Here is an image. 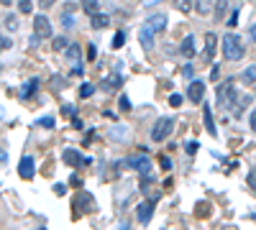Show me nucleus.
<instances>
[{
    "mask_svg": "<svg viewBox=\"0 0 256 230\" xmlns=\"http://www.w3.org/2000/svg\"><path fill=\"white\" fill-rule=\"evenodd\" d=\"M205 210H208V205H205V202H200V205H198V215H200V218H205V215H208Z\"/></svg>",
    "mask_w": 256,
    "mask_h": 230,
    "instance_id": "obj_39",
    "label": "nucleus"
},
{
    "mask_svg": "<svg viewBox=\"0 0 256 230\" xmlns=\"http://www.w3.org/2000/svg\"><path fill=\"white\" fill-rule=\"evenodd\" d=\"M184 149H187V154H198V149H200V146H198V141H195V143H187Z\"/></svg>",
    "mask_w": 256,
    "mask_h": 230,
    "instance_id": "obj_34",
    "label": "nucleus"
},
{
    "mask_svg": "<svg viewBox=\"0 0 256 230\" xmlns=\"http://www.w3.org/2000/svg\"><path fill=\"white\" fill-rule=\"evenodd\" d=\"M236 20H238V10H233V15H230V20H228V26H236Z\"/></svg>",
    "mask_w": 256,
    "mask_h": 230,
    "instance_id": "obj_40",
    "label": "nucleus"
},
{
    "mask_svg": "<svg viewBox=\"0 0 256 230\" xmlns=\"http://www.w3.org/2000/svg\"><path fill=\"white\" fill-rule=\"evenodd\" d=\"M128 164H131L136 172H141V174H148V172H152V159H148L146 154L131 156V159H128Z\"/></svg>",
    "mask_w": 256,
    "mask_h": 230,
    "instance_id": "obj_8",
    "label": "nucleus"
},
{
    "mask_svg": "<svg viewBox=\"0 0 256 230\" xmlns=\"http://www.w3.org/2000/svg\"><path fill=\"white\" fill-rule=\"evenodd\" d=\"M18 10L20 13H31V0H18Z\"/></svg>",
    "mask_w": 256,
    "mask_h": 230,
    "instance_id": "obj_25",
    "label": "nucleus"
},
{
    "mask_svg": "<svg viewBox=\"0 0 256 230\" xmlns=\"http://www.w3.org/2000/svg\"><path fill=\"white\" fill-rule=\"evenodd\" d=\"M0 3H3V5H10V3H13V0H0Z\"/></svg>",
    "mask_w": 256,
    "mask_h": 230,
    "instance_id": "obj_45",
    "label": "nucleus"
},
{
    "mask_svg": "<svg viewBox=\"0 0 256 230\" xmlns=\"http://www.w3.org/2000/svg\"><path fill=\"white\" fill-rule=\"evenodd\" d=\"M251 38H254V41H256V23H254V26H251Z\"/></svg>",
    "mask_w": 256,
    "mask_h": 230,
    "instance_id": "obj_44",
    "label": "nucleus"
},
{
    "mask_svg": "<svg viewBox=\"0 0 256 230\" xmlns=\"http://www.w3.org/2000/svg\"><path fill=\"white\" fill-rule=\"evenodd\" d=\"M202 115H205V128H208V133L216 136V120H212V110H210V108H205V110H202Z\"/></svg>",
    "mask_w": 256,
    "mask_h": 230,
    "instance_id": "obj_19",
    "label": "nucleus"
},
{
    "mask_svg": "<svg viewBox=\"0 0 256 230\" xmlns=\"http://www.w3.org/2000/svg\"><path fill=\"white\" fill-rule=\"evenodd\" d=\"M18 174H20V179H34V174H36V164H34V159L31 156H24L20 159V164H18Z\"/></svg>",
    "mask_w": 256,
    "mask_h": 230,
    "instance_id": "obj_6",
    "label": "nucleus"
},
{
    "mask_svg": "<svg viewBox=\"0 0 256 230\" xmlns=\"http://www.w3.org/2000/svg\"><path fill=\"white\" fill-rule=\"evenodd\" d=\"M180 54L182 56H195V36H187L184 41H182V46H180Z\"/></svg>",
    "mask_w": 256,
    "mask_h": 230,
    "instance_id": "obj_15",
    "label": "nucleus"
},
{
    "mask_svg": "<svg viewBox=\"0 0 256 230\" xmlns=\"http://www.w3.org/2000/svg\"><path fill=\"white\" fill-rule=\"evenodd\" d=\"M82 10L88 13V15L98 13V0H82Z\"/></svg>",
    "mask_w": 256,
    "mask_h": 230,
    "instance_id": "obj_21",
    "label": "nucleus"
},
{
    "mask_svg": "<svg viewBox=\"0 0 256 230\" xmlns=\"http://www.w3.org/2000/svg\"><path fill=\"white\" fill-rule=\"evenodd\" d=\"M38 125H44V128H54V118H41Z\"/></svg>",
    "mask_w": 256,
    "mask_h": 230,
    "instance_id": "obj_31",
    "label": "nucleus"
},
{
    "mask_svg": "<svg viewBox=\"0 0 256 230\" xmlns=\"http://www.w3.org/2000/svg\"><path fill=\"white\" fill-rule=\"evenodd\" d=\"M216 44H218L216 33H205V51H202V61H205V64H210L212 56H216Z\"/></svg>",
    "mask_w": 256,
    "mask_h": 230,
    "instance_id": "obj_9",
    "label": "nucleus"
},
{
    "mask_svg": "<svg viewBox=\"0 0 256 230\" xmlns=\"http://www.w3.org/2000/svg\"><path fill=\"white\" fill-rule=\"evenodd\" d=\"M152 213H154V205H152V202H141V205L136 207V218H138L141 225H146L148 220H152Z\"/></svg>",
    "mask_w": 256,
    "mask_h": 230,
    "instance_id": "obj_12",
    "label": "nucleus"
},
{
    "mask_svg": "<svg viewBox=\"0 0 256 230\" xmlns=\"http://www.w3.org/2000/svg\"><path fill=\"white\" fill-rule=\"evenodd\" d=\"M118 105H120V110H131V102H128V97H126V95H120Z\"/></svg>",
    "mask_w": 256,
    "mask_h": 230,
    "instance_id": "obj_30",
    "label": "nucleus"
},
{
    "mask_svg": "<svg viewBox=\"0 0 256 230\" xmlns=\"http://www.w3.org/2000/svg\"><path fill=\"white\" fill-rule=\"evenodd\" d=\"M34 41H41V38H52V23L46 15H36L34 18Z\"/></svg>",
    "mask_w": 256,
    "mask_h": 230,
    "instance_id": "obj_4",
    "label": "nucleus"
},
{
    "mask_svg": "<svg viewBox=\"0 0 256 230\" xmlns=\"http://www.w3.org/2000/svg\"><path fill=\"white\" fill-rule=\"evenodd\" d=\"M92 92H95V87H92V85H82V87H80V97H90Z\"/></svg>",
    "mask_w": 256,
    "mask_h": 230,
    "instance_id": "obj_26",
    "label": "nucleus"
},
{
    "mask_svg": "<svg viewBox=\"0 0 256 230\" xmlns=\"http://www.w3.org/2000/svg\"><path fill=\"white\" fill-rule=\"evenodd\" d=\"M192 8H195L200 15H208L212 8H216V0H192Z\"/></svg>",
    "mask_w": 256,
    "mask_h": 230,
    "instance_id": "obj_14",
    "label": "nucleus"
},
{
    "mask_svg": "<svg viewBox=\"0 0 256 230\" xmlns=\"http://www.w3.org/2000/svg\"><path fill=\"white\" fill-rule=\"evenodd\" d=\"M187 97H190L192 102H202V97H205V85H202L200 79H195V82L187 87Z\"/></svg>",
    "mask_w": 256,
    "mask_h": 230,
    "instance_id": "obj_11",
    "label": "nucleus"
},
{
    "mask_svg": "<svg viewBox=\"0 0 256 230\" xmlns=\"http://www.w3.org/2000/svg\"><path fill=\"white\" fill-rule=\"evenodd\" d=\"M169 105L180 108V105H182V95H169Z\"/></svg>",
    "mask_w": 256,
    "mask_h": 230,
    "instance_id": "obj_27",
    "label": "nucleus"
},
{
    "mask_svg": "<svg viewBox=\"0 0 256 230\" xmlns=\"http://www.w3.org/2000/svg\"><path fill=\"white\" fill-rule=\"evenodd\" d=\"M248 187L256 192V172H251V174H248Z\"/></svg>",
    "mask_w": 256,
    "mask_h": 230,
    "instance_id": "obj_37",
    "label": "nucleus"
},
{
    "mask_svg": "<svg viewBox=\"0 0 256 230\" xmlns=\"http://www.w3.org/2000/svg\"><path fill=\"white\" fill-rule=\"evenodd\" d=\"M251 128H254V131H256V110H254V113H251Z\"/></svg>",
    "mask_w": 256,
    "mask_h": 230,
    "instance_id": "obj_43",
    "label": "nucleus"
},
{
    "mask_svg": "<svg viewBox=\"0 0 256 230\" xmlns=\"http://www.w3.org/2000/svg\"><path fill=\"white\" fill-rule=\"evenodd\" d=\"M159 3H162V0H141L144 8H152V5H159Z\"/></svg>",
    "mask_w": 256,
    "mask_h": 230,
    "instance_id": "obj_38",
    "label": "nucleus"
},
{
    "mask_svg": "<svg viewBox=\"0 0 256 230\" xmlns=\"http://www.w3.org/2000/svg\"><path fill=\"white\" fill-rule=\"evenodd\" d=\"M64 161H67L70 166H88V164H90V159L80 156V154H77V151H72V149L64 151Z\"/></svg>",
    "mask_w": 256,
    "mask_h": 230,
    "instance_id": "obj_13",
    "label": "nucleus"
},
{
    "mask_svg": "<svg viewBox=\"0 0 256 230\" xmlns=\"http://www.w3.org/2000/svg\"><path fill=\"white\" fill-rule=\"evenodd\" d=\"M92 207H95V202H92V197L88 192H77V197H74V213H84V210H92Z\"/></svg>",
    "mask_w": 256,
    "mask_h": 230,
    "instance_id": "obj_10",
    "label": "nucleus"
},
{
    "mask_svg": "<svg viewBox=\"0 0 256 230\" xmlns=\"http://www.w3.org/2000/svg\"><path fill=\"white\" fill-rule=\"evenodd\" d=\"M138 41H141V46H144V49H154V36H152V31H148L146 26L141 28V33H138Z\"/></svg>",
    "mask_w": 256,
    "mask_h": 230,
    "instance_id": "obj_16",
    "label": "nucleus"
},
{
    "mask_svg": "<svg viewBox=\"0 0 256 230\" xmlns=\"http://www.w3.org/2000/svg\"><path fill=\"white\" fill-rule=\"evenodd\" d=\"M72 8H74V5L70 3V5H67V10H64V15H62V23L67 26V28H70V26H74V15H72Z\"/></svg>",
    "mask_w": 256,
    "mask_h": 230,
    "instance_id": "obj_20",
    "label": "nucleus"
},
{
    "mask_svg": "<svg viewBox=\"0 0 256 230\" xmlns=\"http://www.w3.org/2000/svg\"><path fill=\"white\" fill-rule=\"evenodd\" d=\"M6 26H8L10 31H13V28H18V20H16L13 15H8V18H6Z\"/></svg>",
    "mask_w": 256,
    "mask_h": 230,
    "instance_id": "obj_32",
    "label": "nucleus"
},
{
    "mask_svg": "<svg viewBox=\"0 0 256 230\" xmlns=\"http://www.w3.org/2000/svg\"><path fill=\"white\" fill-rule=\"evenodd\" d=\"M182 74H184L187 79H192V77H195V69H192V67H182Z\"/></svg>",
    "mask_w": 256,
    "mask_h": 230,
    "instance_id": "obj_36",
    "label": "nucleus"
},
{
    "mask_svg": "<svg viewBox=\"0 0 256 230\" xmlns=\"http://www.w3.org/2000/svg\"><path fill=\"white\" fill-rule=\"evenodd\" d=\"M146 28L152 31V33H159L166 28V15L164 13H154V15H148L146 18Z\"/></svg>",
    "mask_w": 256,
    "mask_h": 230,
    "instance_id": "obj_7",
    "label": "nucleus"
},
{
    "mask_svg": "<svg viewBox=\"0 0 256 230\" xmlns=\"http://www.w3.org/2000/svg\"><path fill=\"white\" fill-rule=\"evenodd\" d=\"M236 82L233 79H226L223 85L218 87V105H223V108H230L233 105V100H236Z\"/></svg>",
    "mask_w": 256,
    "mask_h": 230,
    "instance_id": "obj_2",
    "label": "nucleus"
},
{
    "mask_svg": "<svg viewBox=\"0 0 256 230\" xmlns=\"http://www.w3.org/2000/svg\"><path fill=\"white\" fill-rule=\"evenodd\" d=\"M56 3V0H41V8H52Z\"/></svg>",
    "mask_w": 256,
    "mask_h": 230,
    "instance_id": "obj_41",
    "label": "nucleus"
},
{
    "mask_svg": "<svg viewBox=\"0 0 256 230\" xmlns=\"http://www.w3.org/2000/svg\"><path fill=\"white\" fill-rule=\"evenodd\" d=\"M123 41H126V33H123V31H118V33H116V38H113V49H120V46H123Z\"/></svg>",
    "mask_w": 256,
    "mask_h": 230,
    "instance_id": "obj_24",
    "label": "nucleus"
},
{
    "mask_svg": "<svg viewBox=\"0 0 256 230\" xmlns=\"http://www.w3.org/2000/svg\"><path fill=\"white\" fill-rule=\"evenodd\" d=\"M174 8L180 13H190L192 10V0H174Z\"/></svg>",
    "mask_w": 256,
    "mask_h": 230,
    "instance_id": "obj_22",
    "label": "nucleus"
},
{
    "mask_svg": "<svg viewBox=\"0 0 256 230\" xmlns=\"http://www.w3.org/2000/svg\"><path fill=\"white\" fill-rule=\"evenodd\" d=\"M52 46H54V51H62L64 46H67V41H64V38H54V41H52Z\"/></svg>",
    "mask_w": 256,
    "mask_h": 230,
    "instance_id": "obj_28",
    "label": "nucleus"
},
{
    "mask_svg": "<svg viewBox=\"0 0 256 230\" xmlns=\"http://www.w3.org/2000/svg\"><path fill=\"white\" fill-rule=\"evenodd\" d=\"M3 49H8V38L0 36V51H3Z\"/></svg>",
    "mask_w": 256,
    "mask_h": 230,
    "instance_id": "obj_42",
    "label": "nucleus"
},
{
    "mask_svg": "<svg viewBox=\"0 0 256 230\" xmlns=\"http://www.w3.org/2000/svg\"><path fill=\"white\" fill-rule=\"evenodd\" d=\"M67 61H70V67H72V74H82L84 69H82V59H80V46L77 44H72V46H67Z\"/></svg>",
    "mask_w": 256,
    "mask_h": 230,
    "instance_id": "obj_5",
    "label": "nucleus"
},
{
    "mask_svg": "<svg viewBox=\"0 0 256 230\" xmlns=\"http://www.w3.org/2000/svg\"><path fill=\"white\" fill-rule=\"evenodd\" d=\"M218 77H220V67L216 64V67H212V69H210V79H212V82H216Z\"/></svg>",
    "mask_w": 256,
    "mask_h": 230,
    "instance_id": "obj_33",
    "label": "nucleus"
},
{
    "mask_svg": "<svg viewBox=\"0 0 256 230\" xmlns=\"http://www.w3.org/2000/svg\"><path fill=\"white\" fill-rule=\"evenodd\" d=\"M244 54H246L244 41H241L236 33H226V36H223V56H226L228 61H238V59H244Z\"/></svg>",
    "mask_w": 256,
    "mask_h": 230,
    "instance_id": "obj_1",
    "label": "nucleus"
},
{
    "mask_svg": "<svg viewBox=\"0 0 256 230\" xmlns=\"http://www.w3.org/2000/svg\"><path fill=\"white\" fill-rule=\"evenodd\" d=\"M54 192H56L59 197H64V195H67V187H64V184H56V187H54Z\"/></svg>",
    "mask_w": 256,
    "mask_h": 230,
    "instance_id": "obj_35",
    "label": "nucleus"
},
{
    "mask_svg": "<svg viewBox=\"0 0 256 230\" xmlns=\"http://www.w3.org/2000/svg\"><path fill=\"white\" fill-rule=\"evenodd\" d=\"M36 87H38V82H36V79L26 82V87H24V97H31V95L36 92Z\"/></svg>",
    "mask_w": 256,
    "mask_h": 230,
    "instance_id": "obj_23",
    "label": "nucleus"
},
{
    "mask_svg": "<svg viewBox=\"0 0 256 230\" xmlns=\"http://www.w3.org/2000/svg\"><path fill=\"white\" fill-rule=\"evenodd\" d=\"M241 82H244V85H256V64H251V67L241 74Z\"/></svg>",
    "mask_w": 256,
    "mask_h": 230,
    "instance_id": "obj_18",
    "label": "nucleus"
},
{
    "mask_svg": "<svg viewBox=\"0 0 256 230\" xmlns=\"http://www.w3.org/2000/svg\"><path fill=\"white\" fill-rule=\"evenodd\" d=\"M88 59H90V61H95V59H98V46H95V44H90V46H88Z\"/></svg>",
    "mask_w": 256,
    "mask_h": 230,
    "instance_id": "obj_29",
    "label": "nucleus"
},
{
    "mask_svg": "<svg viewBox=\"0 0 256 230\" xmlns=\"http://www.w3.org/2000/svg\"><path fill=\"white\" fill-rule=\"evenodd\" d=\"M90 20H92V28H108V15L105 13H92Z\"/></svg>",
    "mask_w": 256,
    "mask_h": 230,
    "instance_id": "obj_17",
    "label": "nucleus"
},
{
    "mask_svg": "<svg viewBox=\"0 0 256 230\" xmlns=\"http://www.w3.org/2000/svg\"><path fill=\"white\" fill-rule=\"evenodd\" d=\"M174 131V120L172 118H159L156 123H154V131H152V138L159 143V141H164V138H169V133Z\"/></svg>",
    "mask_w": 256,
    "mask_h": 230,
    "instance_id": "obj_3",
    "label": "nucleus"
}]
</instances>
